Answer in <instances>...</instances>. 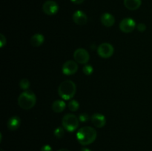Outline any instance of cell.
<instances>
[{
    "mask_svg": "<svg viewBox=\"0 0 152 151\" xmlns=\"http://www.w3.org/2000/svg\"><path fill=\"white\" fill-rule=\"evenodd\" d=\"M77 92V86L73 81L66 80L58 87V94L64 100H70L74 98Z\"/></svg>",
    "mask_w": 152,
    "mask_h": 151,
    "instance_id": "cell-2",
    "label": "cell"
},
{
    "mask_svg": "<svg viewBox=\"0 0 152 151\" xmlns=\"http://www.w3.org/2000/svg\"><path fill=\"white\" fill-rule=\"evenodd\" d=\"M30 85H31V84H30L29 80L27 79V78H22L19 81V87L24 90H28V88L30 87Z\"/></svg>",
    "mask_w": 152,
    "mask_h": 151,
    "instance_id": "cell-19",
    "label": "cell"
},
{
    "mask_svg": "<svg viewBox=\"0 0 152 151\" xmlns=\"http://www.w3.org/2000/svg\"><path fill=\"white\" fill-rule=\"evenodd\" d=\"M37 96L31 90H25L18 97V105L22 109L30 110L35 106Z\"/></svg>",
    "mask_w": 152,
    "mask_h": 151,
    "instance_id": "cell-3",
    "label": "cell"
},
{
    "mask_svg": "<svg viewBox=\"0 0 152 151\" xmlns=\"http://www.w3.org/2000/svg\"><path fill=\"white\" fill-rule=\"evenodd\" d=\"M57 151H70V150H68V149H65V148H62V149L58 150Z\"/></svg>",
    "mask_w": 152,
    "mask_h": 151,
    "instance_id": "cell-27",
    "label": "cell"
},
{
    "mask_svg": "<svg viewBox=\"0 0 152 151\" xmlns=\"http://www.w3.org/2000/svg\"><path fill=\"white\" fill-rule=\"evenodd\" d=\"M89 119V115H88L86 113H81L79 116V120L82 122H86L87 121H88Z\"/></svg>",
    "mask_w": 152,
    "mask_h": 151,
    "instance_id": "cell-21",
    "label": "cell"
},
{
    "mask_svg": "<svg viewBox=\"0 0 152 151\" xmlns=\"http://www.w3.org/2000/svg\"><path fill=\"white\" fill-rule=\"evenodd\" d=\"M74 60L79 64L82 65H86L89 62L90 59V55L88 52L83 48H78L74 51Z\"/></svg>",
    "mask_w": 152,
    "mask_h": 151,
    "instance_id": "cell-6",
    "label": "cell"
},
{
    "mask_svg": "<svg viewBox=\"0 0 152 151\" xmlns=\"http://www.w3.org/2000/svg\"><path fill=\"white\" fill-rule=\"evenodd\" d=\"M97 133L94 128L89 126L81 127L77 133V139L80 144L83 146L91 144L96 139Z\"/></svg>",
    "mask_w": 152,
    "mask_h": 151,
    "instance_id": "cell-1",
    "label": "cell"
},
{
    "mask_svg": "<svg viewBox=\"0 0 152 151\" xmlns=\"http://www.w3.org/2000/svg\"><path fill=\"white\" fill-rule=\"evenodd\" d=\"M40 151H53V149L49 144H45L42 147Z\"/></svg>",
    "mask_w": 152,
    "mask_h": 151,
    "instance_id": "cell-24",
    "label": "cell"
},
{
    "mask_svg": "<svg viewBox=\"0 0 152 151\" xmlns=\"http://www.w3.org/2000/svg\"><path fill=\"white\" fill-rule=\"evenodd\" d=\"M125 7L130 10H136L140 8L142 4V0H124Z\"/></svg>",
    "mask_w": 152,
    "mask_h": 151,
    "instance_id": "cell-14",
    "label": "cell"
},
{
    "mask_svg": "<svg viewBox=\"0 0 152 151\" xmlns=\"http://www.w3.org/2000/svg\"><path fill=\"white\" fill-rule=\"evenodd\" d=\"M71 1H72L74 4H82V3L84 2L85 0H71Z\"/></svg>",
    "mask_w": 152,
    "mask_h": 151,
    "instance_id": "cell-25",
    "label": "cell"
},
{
    "mask_svg": "<svg viewBox=\"0 0 152 151\" xmlns=\"http://www.w3.org/2000/svg\"><path fill=\"white\" fill-rule=\"evenodd\" d=\"M45 37L41 33H36L33 36L30 40V43L33 47H39L44 43Z\"/></svg>",
    "mask_w": 152,
    "mask_h": 151,
    "instance_id": "cell-15",
    "label": "cell"
},
{
    "mask_svg": "<svg viewBox=\"0 0 152 151\" xmlns=\"http://www.w3.org/2000/svg\"><path fill=\"white\" fill-rule=\"evenodd\" d=\"M114 53V48L109 43H102L98 47L97 53L101 58L108 59Z\"/></svg>",
    "mask_w": 152,
    "mask_h": 151,
    "instance_id": "cell-5",
    "label": "cell"
},
{
    "mask_svg": "<svg viewBox=\"0 0 152 151\" xmlns=\"http://www.w3.org/2000/svg\"><path fill=\"white\" fill-rule=\"evenodd\" d=\"M21 124V119L19 116H14L10 117L8 119L7 122V128L12 131H15V130H18L20 127Z\"/></svg>",
    "mask_w": 152,
    "mask_h": 151,
    "instance_id": "cell-12",
    "label": "cell"
},
{
    "mask_svg": "<svg viewBox=\"0 0 152 151\" xmlns=\"http://www.w3.org/2000/svg\"><path fill=\"white\" fill-rule=\"evenodd\" d=\"M53 135L56 139H62L65 136V128L63 127H58L53 131Z\"/></svg>",
    "mask_w": 152,
    "mask_h": 151,
    "instance_id": "cell-18",
    "label": "cell"
},
{
    "mask_svg": "<svg viewBox=\"0 0 152 151\" xmlns=\"http://www.w3.org/2000/svg\"><path fill=\"white\" fill-rule=\"evenodd\" d=\"M100 21L101 23H102L104 26L110 28V27L114 25V22H115V19H114V16L111 15V13H104L101 16Z\"/></svg>",
    "mask_w": 152,
    "mask_h": 151,
    "instance_id": "cell-13",
    "label": "cell"
},
{
    "mask_svg": "<svg viewBox=\"0 0 152 151\" xmlns=\"http://www.w3.org/2000/svg\"><path fill=\"white\" fill-rule=\"evenodd\" d=\"M0 151H4V150H2V149H1V150H0Z\"/></svg>",
    "mask_w": 152,
    "mask_h": 151,
    "instance_id": "cell-28",
    "label": "cell"
},
{
    "mask_svg": "<svg viewBox=\"0 0 152 151\" xmlns=\"http://www.w3.org/2000/svg\"><path fill=\"white\" fill-rule=\"evenodd\" d=\"M0 43H1V47H3L6 44V37L2 33L0 34Z\"/></svg>",
    "mask_w": 152,
    "mask_h": 151,
    "instance_id": "cell-23",
    "label": "cell"
},
{
    "mask_svg": "<svg viewBox=\"0 0 152 151\" xmlns=\"http://www.w3.org/2000/svg\"><path fill=\"white\" fill-rule=\"evenodd\" d=\"M91 122L97 128H102L106 124L105 115L101 113H95L91 116Z\"/></svg>",
    "mask_w": 152,
    "mask_h": 151,
    "instance_id": "cell-11",
    "label": "cell"
},
{
    "mask_svg": "<svg viewBox=\"0 0 152 151\" xmlns=\"http://www.w3.org/2000/svg\"><path fill=\"white\" fill-rule=\"evenodd\" d=\"M65 102L63 100H56L52 104L51 108L55 113H62L65 109Z\"/></svg>",
    "mask_w": 152,
    "mask_h": 151,
    "instance_id": "cell-16",
    "label": "cell"
},
{
    "mask_svg": "<svg viewBox=\"0 0 152 151\" xmlns=\"http://www.w3.org/2000/svg\"><path fill=\"white\" fill-rule=\"evenodd\" d=\"M137 29L140 32H144L146 30V25L144 23H139L137 25Z\"/></svg>",
    "mask_w": 152,
    "mask_h": 151,
    "instance_id": "cell-22",
    "label": "cell"
},
{
    "mask_svg": "<svg viewBox=\"0 0 152 151\" xmlns=\"http://www.w3.org/2000/svg\"><path fill=\"white\" fill-rule=\"evenodd\" d=\"M62 127L68 132H74L79 127V118L74 114L67 113L62 120Z\"/></svg>",
    "mask_w": 152,
    "mask_h": 151,
    "instance_id": "cell-4",
    "label": "cell"
},
{
    "mask_svg": "<svg viewBox=\"0 0 152 151\" xmlns=\"http://www.w3.org/2000/svg\"><path fill=\"white\" fill-rule=\"evenodd\" d=\"M137 25L135 21L132 18L123 19L120 23V29L122 32L125 33H132L136 28Z\"/></svg>",
    "mask_w": 152,
    "mask_h": 151,
    "instance_id": "cell-7",
    "label": "cell"
},
{
    "mask_svg": "<svg viewBox=\"0 0 152 151\" xmlns=\"http://www.w3.org/2000/svg\"><path fill=\"white\" fill-rule=\"evenodd\" d=\"M73 20L74 23L78 25H84L87 23L88 17L86 13L82 10H78L73 14Z\"/></svg>",
    "mask_w": 152,
    "mask_h": 151,
    "instance_id": "cell-10",
    "label": "cell"
},
{
    "mask_svg": "<svg viewBox=\"0 0 152 151\" xmlns=\"http://www.w3.org/2000/svg\"><path fill=\"white\" fill-rule=\"evenodd\" d=\"M68 109H69L70 110L72 111V112H76V111L78 110L79 108H80V104H79V102H77V101L71 99L69 102V103H68Z\"/></svg>",
    "mask_w": 152,
    "mask_h": 151,
    "instance_id": "cell-17",
    "label": "cell"
},
{
    "mask_svg": "<svg viewBox=\"0 0 152 151\" xmlns=\"http://www.w3.org/2000/svg\"><path fill=\"white\" fill-rule=\"evenodd\" d=\"M78 70V65L76 61L68 60L62 66V73L66 76L74 75Z\"/></svg>",
    "mask_w": 152,
    "mask_h": 151,
    "instance_id": "cell-9",
    "label": "cell"
},
{
    "mask_svg": "<svg viewBox=\"0 0 152 151\" xmlns=\"http://www.w3.org/2000/svg\"><path fill=\"white\" fill-rule=\"evenodd\" d=\"M94 71V68L91 65H85V66L83 67V73L85 74L86 76H90L93 73Z\"/></svg>",
    "mask_w": 152,
    "mask_h": 151,
    "instance_id": "cell-20",
    "label": "cell"
},
{
    "mask_svg": "<svg viewBox=\"0 0 152 151\" xmlns=\"http://www.w3.org/2000/svg\"><path fill=\"white\" fill-rule=\"evenodd\" d=\"M80 151H91V150L90 149H88V148H87V147H83V148H82L81 150H80Z\"/></svg>",
    "mask_w": 152,
    "mask_h": 151,
    "instance_id": "cell-26",
    "label": "cell"
},
{
    "mask_svg": "<svg viewBox=\"0 0 152 151\" xmlns=\"http://www.w3.org/2000/svg\"><path fill=\"white\" fill-rule=\"evenodd\" d=\"M42 10L46 15L53 16L57 13L59 10V5L57 3L53 0H48L43 4Z\"/></svg>",
    "mask_w": 152,
    "mask_h": 151,
    "instance_id": "cell-8",
    "label": "cell"
}]
</instances>
